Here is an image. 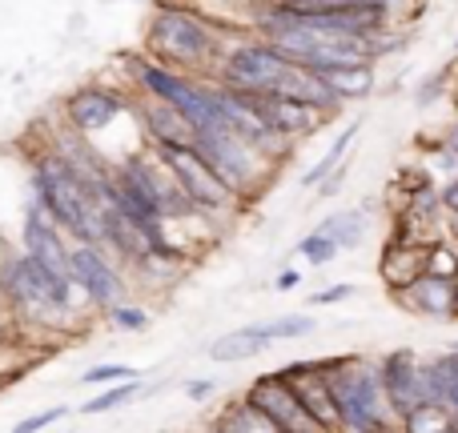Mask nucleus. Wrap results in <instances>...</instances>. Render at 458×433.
Returning a JSON list of instances; mask_svg holds the SVG:
<instances>
[{
    "mask_svg": "<svg viewBox=\"0 0 458 433\" xmlns=\"http://www.w3.org/2000/svg\"><path fill=\"white\" fill-rule=\"evenodd\" d=\"M390 297L419 317H454V281H446V277L422 273L411 289L390 293Z\"/></svg>",
    "mask_w": 458,
    "mask_h": 433,
    "instance_id": "17",
    "label": "nucleus"
},
{
    "mask_svg": "<svg viewBox=\"0 0 458 433\" xmlns=\"http://www.w3.org/2000/svg\"><path fill=\"white\" fill-rule=\"evenodd\" d=\"M21 249L29 253L32 261H40L45 269L69 277V261H72V237L64 233L53 221L40 201H24V217H21Z\"/></svg>",
    "mask_w": 458,
    "mask_h": 433,
    "instance_id": "8",
    "label": "nucleus"
},
{
    "mask_svg": "<svg viewBox=\"0 0 458 433\" xmlns=\"http://www.w3.org/2000/svg\"><path fill=\"white\" fill-rule=\"evenodd\" d=\"M443 145H446V149H454V153H458V88H454V125L446 129Z\"/></svg>",
    "mask_w": 458,
    "mask_h": 433,
    "instance_id": "36",
    "label": "nucleus"
},
{
    "mask_svg": "<svg viewBox=\"0 0 458 433\" xmlns=\"http://www.w3.org/2000/svg\"><path fill=\"white\" fill-rule=\"evenodd\" d=\"M129 378H137L129 365H121V362H105V365H89L85 373H81V381L85 386H117V381H129Z\"/></svg>",
    "mask_w": 458,
    "mask_h": 433,
    "instance_id": "27",
    "label": "nucleus"
},
{
    "mask_svg": "<svg viewBox=\"0 0 458 433\" xmlns=\"http://www.w3.org/2000/svg\"><path fill=\"white\" fill-rule=\"evenodd\" d=\"M245 397H250L266 418H274L277 426H282V433H322L314 426V418L301 410L298 394H293V386L282 373H261V378L245 389Z\"/></svg>",
    "mask_w": 458,
    "mask_h": 433,
    "instance_id": "12",
    "label": "nucleus"
},
{
    "mask_svg": "<svg viewBox=\"0 0 458 433\" xmlns=\"http://www.w3.org/2000/svg\"><path fill=\"white\" fill-rule=\"evenodd\" d=\"M454 354H458V341H454Z\"/></svg>",
    "mask_w": 458,
    "mask_h": 433,
    "instance_id": "40",
    "label": "nucleus"
},
{
    "mask_svg": "<svg viewBox=\"0 0 458 433\" xmlns=\"http://www.w3.org/2000/svg\"><path fill=\"white\" fill-rule=\"evenodd\" d=\"M237 93H242V88H237ZM245 101L258 109V117L269 125V133L290 145L318 133V129L330 121L326 112L310 109V104H301V101H290V96H277V93H245Z\"/></svg>",
    "mask_w": 458,
    "mask_h": 433,
    "instance_id": "11",
    "label": "nucleus"
},
{
    "mask_svg": "<svg viewBox=\"0 0 458 433\" xmlns=\"http://www.w3.org/2000/svg\"><path fill=\"white\" fill-rule=\"evenodd\" d=\"M322 77L330 80V88L342 96V104L346 101H366V96H374V88H378V64L358 61V64H342V69L322 72Z\"/></svg>",
    "mask_w": 458,
    "mask_h": 433,
    "instance_id": "20",
    "label": "nucleus"
},
{
    "mask_svg": "<svg viewBox=\"0 0 458 433\" xmlns=\"http://www.w3.org/2000/svg\"><path fill=\"white\" fill-rule=\"evenodd\" d=\"M382 370V389H386V402L394 418H406L414 405L430 402L427 394V373H422V362L411 354V349H394L378 362Z\"/></svg>",
    "mask_w": 458,
    "mask_h": 433,
    "instance_id": "13",
    "label": "nucleus"
},
{
    "mask_svg": "<svg viewBox=\"0 0 458 433\" xmlns=\"http://www.w3.org/2000/svg\"><path fill=\"white\" fill-rule=\"evenodd\" d=\"M109 321L117 325V329H125V333H141L145 325H149V309L133 305V301H121V305L109 309Z\"/></svg>",
    "mask_w": 458,
    "mask_h": 433,
    "instance_id": "28",
    "label": "nucleus"
},
{
    "mask_svg": "<svg viewBox=\"0 0 458 433\" xmlns=\"http://www.w3.org/2000/svg\"><path fill=\"white\" fill-rule=\"evenodd\" d=\"M133 104H137V93L129 96V93H117V88H109V85H81L77 93L64 96L61 117L69 121L77 133L97 137V133H105L125 109H133Z\"/></svg>",
    "mask_w": 458,
    "mask_h": 433,
    "instance_id": "9",
    "label": "nucleus"
},
{
    "mask_svg": "<svg viewBox=\"0 0 458 433\" xmlns=\"http://www.w3.org/2000/svg\"><path fill=\"white\" fill-rule=\"evenodd\" d=\"M366 229H370V213L362 205H350V209H334L330 217H322L314 225V233L330 237V241H338L342 253H350L366 241Z\"/></svg>",
    "mask_w": 458,
    "mask_h": 433,
    "instance_id": "19",
    "label": "nucleus"
},
{
    "mask_svg": "<svg viewBox=\"0 0 458 433\" xmlns=\"http://www.w3.org/2000/svg\"><path fill=\"white\" fill-rule=\"evenodd\" d=\"M422 273H427V245L390 237L386 249H382V257H378L382 285H386L390 293H403V289H411Z\"/></svg>",
    "mask_w": 458,
    "mask_h": 433,
    "instance_id": "16",
    "label": "nucleus"
},
{
    "mask_svg": "<svg viewBox=\"0 0 458 433\" xmlns=\"http://www.w3.org/2000/svg\"><path fill=\"white\" fill-rule=\"evenodd\" d=\"M214 421L225 433H282V426H277L274 418H266V413H261L245 394L233 397V402H225V410L217 413Z\"/></svg>",
    "mask_w": 458,
    "mask_h": 433,
    "instance_id": "21",
    "label": "nucleus"
},
{
    "mask_svg": "<svg viewBox=\"0 0 458 433\" xmlns=\"http://www.w3.org/2000/svg\"><path fill=\"white\" fill-rule=\"evenodd\" d=\"M64 418H69V410H64V405H53V410L29 413V418H24V421H16V426L8 429V433H40L45 426H53V421H64Z\"/></svg>",
    "mask_w": 458,
    "mask_h": 433,
    "instance_id": "30",
    "label": "nucleus"
},
{
    "mask_svg": "<svg viewBox=\"0 0 458 433\" xmlns=\"http://www.w3.org/2000/svg\"><path fill=\"white\" fill-rule=\"evenodd\" d=\"M274 93L277 96H290V101L310 104V109L326 112V117H334V112L342 109V96L330 88V80H326L322 72L306 69V64H293V61H290V69L282 72V80L274 85Z\"/></svg>",
    "mask_w": 458,
    "mask_h": 433,
    "instance_id": "15",
    "label": "nucleus"
},
{
    "mask_svg": "<svg viewBox=\"0 0 458 433\" xmlns=\"http://www.w3.org/2000/svg\"><path fill=\"white\" fill-rule=\"evenodd\" d=\"M354 285L350 281H342V285H326V289H318V293H310L306 297V305L310 309H326V305H338V301H346V297H354Z\"/></svg>",
    "mask_w": 458,
    "mask_h": 433,
    "instance_id": "31",
    "label": "nucleus"
},
{
    "mask_svg": "<svg viewBox=\"0 0 458 433\" xmlns=\"http://www.w3.org/2000/svg\"><path fill=\"white\" fill-rule=\"evenodd\" d=\"M358 133H362V121L354 117V121H350L346 129H342L338 137H334V145H330V149L322 153V161H318L314 169H306V173H301V189H318V185H322L326 177H330L334 169H338L342 161L350 157V149H354V137H358Z\"/></svg>",
    "mask_w": 458,
    "mask_h": 433,
    "instance_id": "22",
    "label": "nucleus"
},
{
    "mask_svg": "<svg viewBox=\"0 0 458 433\" xmlns=\"http://www.w3.org/2000/svg\"><path fill=\"white\" fill-rule=\"evenodd\" d=\"M346 177H350V157H346V161H342V165H338V169H334V173H330V177H326V181H322V185H318V197H334V193H338V189H342V185H346Z\"/></svg>",
    "mask_w": 458,
    "mask_h": 433,
    "instance_id": "32",
    "label": "nucleus"
},
{
    "mask_svg": "<svg viewBox=\"0 0 458 433\" xmlns=\"http://www.w3.org/2000/svg\"><path fill=\"white\" fill-rule=\"evenodd\" d=\"M198 153L242 193L245 201L261 197L266 185L274 181V161L237 133H217V137H198Z\"/></svg>",
    "mask_w": 458,
    "mask_h": 433,
    "instance_id": "6",
    "label": "nucleus"
},
{
    "mask_svg": "<svg viewBox=\"0 0 458 433\" xmlns=\"http://www.w3.org/2000/svg\"><path fill=\"white\" fill-rule=\"evenodd\" d=\"M141 394H145V381H141V378L117 381V386H109V389H105V394L89 397V402L81 405V413H85V418H97V413H113V410H121V405L137 402V397H141Z\"/></svg>",
    "mask_w": 458,
    "mask_h": 433,
    "instance_id": "23",
    "label": "nucleus"
},
{
    "mask_svg": "<svg viewBox=\"0 0 458 433\" xmlns=\"http://www.w3.org/2000/svg\"><path fill=\"white\" fill-rule=\"evenodd\" d=\"M229 29L209 21L206 12L185 4H161L145 29V53L169 69L193 72V77H214L217 61L225 53Z\"/></svg>",
    "mask_w": 458,
    "mask_h": 433,
    "instance_id": "2",
    "label": "nucleus"
},
{
    "mask_svg": "<svg viewBox=\"0 0 458 433\" xmlns=\"http://www.w3.org/2000/svg\"><path fill=\"white\" fill-rule=\"evenodd\" d=\"M451 229H454V233H458V213H454V217H451Z\"/></svg>",
    "mask_w": 458,
    "mask_h": 433,
    "instance_id": "39",
    "label": "nucleus"
},
{
    "mask_svg": "<svg viewBox=\"0 0 458 433\" xmlns=\"http://www.w3.org/2000/svg\"><path fill=\"white\" fill-rule=\"evenodd\" d=\"M446 85H451V69H438V72H430V77L422 80L419 88H414V104H419V109H430V104H435L438 96L446 93Z\"/></svg>",
    "mask_w": 458,
    "mask_h": 433,
    "instance_id": "29",
    "label": "nucleus"
},
{
    "mask_svg": "<svg viewBox=\"0 0 458 433\" xmlns=\"http://www.w3.org/2000/svg\"><path fill=\"white\" fill-rule=\"evenodd\" d=\"M274 346L266 333V325H245V329H229L222 337L209 346V357L214 362H225V365H237V362H253L258 354Z\"/></svg>",
    "mask_w": 458,
    "mask_h": 433,
    "instance_id": "18",
    "label": "nucleus"
},
{
    "mask_svg": "<svg viewBox=\"0 0 458 433\" xmlns=\"http://www.w3.org/2000/svg\"><path fill=\"white\" fill-rule=\"evenodd\" d=\"M454 317H458V281H454Z\"/></svg>",
    "mask_w": 458,
    "mask_h": 433,
    "instance_id": "38",
    "label": "nucleus"
},
{
    "mask_svg": "<svg viewBox=\"0 0 458 433\" xmlns=\"http://www.w3.org/2000/svg\"><path fill=\"white\" fill-rule=\"evenodd\" d=\"M443 209H446V213H458V177H451V181H446L443 185Z\"/></svg>",
    "mask_w": 458,
    "mask_h": 433,
    "instance_id": "34",
    "label": "nucleus"
},
{
    "mask_svg": "<svg viewBox=\"0 0 458 433\" xmlns=\"http://www.w3.org/2000/svg\"><path fill=\"white\" fill-rule=\"evenodd\" d=\"M153 149L165 157V165L174 169V177L182 181V189L190 193V201H193L198 213L229 221V217H237L245 205H250V201H245L206 157H201L198 145H153Z\"/></svg>",
    "mask_w": 458,
    "mask_h": 433,
    "instance_id": "4",
    "label": "nucleus"
},
{
    "mask_svg": "<svg viewBox=\"0 0 458 433\" xmlns=\"http://www.w3.org/2000/svg\"><path fill=\"white\" fill-rule=\"evenodd\" d=\"M201 433H225V429H222V426H217V421H209V426H206V429H201Z\"/></svg>",
    "mask_w": 458,
    "mask_h": 433,
    "instance_id": "37",
    "label": "nucleus"
},
{
    "mask_svg": "<svg viewBox=\"0 0 458 433\" xmlns=\"http://www.w3.org/2000/svg\"><path fill=\"white\" fill-rule=\"evenodd\" d=\"M137 117L145 125V141L149 145H198V129L185 117L177 104L165 101H149V96H137Z\"/></svg>",
    "mask_w": 458,
    "mask_h": 433,
    "instance_id": "14",
    "label": "nucleus"
},
{
    "mask_svg": "<svg viewBox=\"0 0 458 433\" xmlns=\"http://www.w3.org/2000/svg\"><path fill=\"white\" fill-rule=\"evenodd\" d=\"M285 381L293 386V394H298L301 410L314 418V426L322 433H342V410H338V397H334L330 389V378L322 373V362H293V365H282Z\"/></svg>",
    "mask_w": 458,
    "mask_h": 433,
    "instance_id": "10",
    "label": "nucleus"
},
{
    "mask_svg": "<svg viewBox=\"0 0 458 433\" xmlns=\"http://www.w3.org/2000/svg\"><path fill=\"white\" fill-rule=\"evenodd\" d=\"M427 273L430 277H446V281H458V249L451 241H430L427 245Z\"/></svg>",
    "mask_w": 458,
    "mask_h": 433,
    "instance_id": "26",
    "label": "nucleus"
},
{
    "mask_svg": "<svg viewBox=\"0 0 458 433\" xmlns=\"http://www.w3.org/2000/svg\"><path fill=\"white\" fill-rule=\"evenodd\" d=\"M185 397H193V402H206V397H214L217 394V381H209V378H185Z\"/></svg>",
    "mask_w": 458,
    "mask_h": 433,
    "instance_id": "33",
    "label": "nucleus"
},
{
    "mask_svg": "<svg viewBox=\"0 0 458 433\" xmlns=\"http://www.w3.org/2000/svg\"><path fill=\"white\" fill-rule=\"evenodd\" d=\"M298 281H301V273H298V269H282V273L274 277V289H277V293H290Z\"/></svg>",
    "mask_w": 458,
    "mask_h": 433,
    "instance_id": "35",
    "label": "nucleus"
},
{
    "mask_svg": "<svg viewBox=\"0 0 458 433\" xmlns=\"http://www.w3.org/2000/svg\"><path fill=\"white\" fill-rule=\"evenodd\" d=\"M293 253H298L301 261H306V265H314V269H326L330 265L334 257H338V241H330V237H322V233H314V229H310L306 237H301L298 245H293Z\"/></svg>",
    "mask_w": 458,
    "mask_h": 433,
    "instance_id": "25",
    "label": "nucleus"
},
{
    "mask_svg": "<svg viewBox=\"0 0 458 433\" xmlns=\"http://www.w3.org/2000/svg\"><path fill=\"white\" fill-rule=\"evenodd\" d=\"M29 197L40 201L77 245H105L109 237V221L93 189L48 149H32L29 157Z\"/></svg>",
    "mask_w": 458,
    "mask_h": 433,
    "instance_id": "1",
    "label": "nucleus"
},
{
    "mask_svg": "<svg viewBox=\"0 0 458 433\" xmlns=\"http://www.w3.org/2000/svg\"><path fill=\"white\" fill-rule=\"evenodd\" d=\"M285 69H290V61L258 32H229L225 53L209 80H222V85L242 88V93H274Z\"/></svg>",
    "mask_w": 458,
    "mask_h": 433,
    "instance_id": "5",
    "label": "nucleus"
},
{
    "mask_svg": "<svg viewBox=\"0 0 458 433\" xmlns=\"http://www.w3.org/2000/svg\"><path fill=\"white\" fill-rule=\"evenodd\" d=\"M322 373L338 397L342 426L354 433H386L390 429V402L382 389V370L366 357H326Z\"/></svg>",
    "mask_w": 458,
    "mask_h": 433,
    "instance_id": "3",
    "label": "nucleus"
},
{
    "mask_svg": "<svg viewBox=\"0 0 458 433\" xmlns=\"http://www.w3.org/2000/svg\"><path fill=\"white\" fill-rule=\"evenodd\" d=\"M69 277L81 289V297L93 309L109 313L113 305L129 301V281L117 269V257H113L105 245H77L72 241V261H69Z\"/></svg>",
    "mask_w": 458,
    "mask_h": 433,
    "instance_id": "7",
    "label": "nucleus"
},
{
    "mask_svg": "<svg viewBox=\"0 0 458 433\" xmlns=\"http://www.w3.org/2000/svg\"><path fill=\"white\" fill-rule=\"evenodd\" d=\"M314 329H318L314 313H282V317H274V321H266L269 341H301Z\"/></svg>",
    "mask_w": 458,
    "mask_h": 433,
    "instance_id": "24",
    "label": "nucleus"
}]
</instances>
